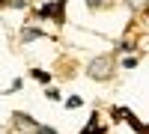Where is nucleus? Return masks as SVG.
<instances>
[{
  "label": "nucleus",
  "mask_w": 149,
  "mask_h": 134,
  "mask_svg": "<svg viewBox=\"0 0 149 134\" xmlns=\"http://www.w3.org/2000/svg\"><path fill=\"white\" fill-rule=\"evenodd\" d=\"M107 69H110V60H107V57L93 60V63H90V75H93V78H107V75H110Z\"/></svg>",
  "instance_id": "nucleus-1"
},
{
  "label": "nucleus",
  "mask_w": 149,
  "mask_h": 134,
  "mask_svg": "<svg viewBox=\"0 0 149 134\" xmlns=\"http://www.w3.org/2000/svg\"><path fill=\"white\" fill-rule=\"evenodd\" d=\"M95 3H98V0H90V6H95Z\"/></svg>",
  "instance_id": "nucleus-2"
}]
</instances>
